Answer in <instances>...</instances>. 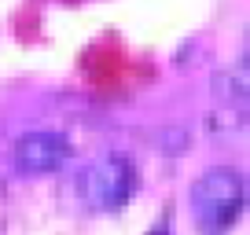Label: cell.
<instances>
[{
  "label": "cell",
  "mask_w": 250,
  "mask_h": 235,
  "mask_svg": "<svg viewBox=\"0 0 250 235\" xmlns=\"http://www.w3.org/2000/svg\"><path fill=\"white\" fill-rule=\"evenodd\" d=\"M195 217L206 232H225L243 213V180L235 169H210L191 191Z\"/></svg>",
  "instance_id": "cell-1"
},
{
  "label": "cell",
  "mask_w": 250,
  "mask_h": 235,
  "mask_svg": "<svg viewBox=\"0 0 250 235\" xmlns=\"http://www.w3.org/2000/svg\"><path fill=\"white\" fill-rule=\"evenodd\" d=\"M151 235H166V232H151Z\"/></svg>",
  "instance_id": "cell-5"
},
{
  "label": "cell",
  "mask_w": 250,
  "mask_h": 235,
  "mask_svg": "<svg viewBox=\"0 0 250 235\" xmlns=\"http://www.w3.org/2000/svg\"><path fill=\"white\" fill-rule=\"evenodd\" d=\"M213 92H217V99L225 103V107L243 103V96H247V63H239L228 74H217V78H213Z\"/></svg>",
  "instance_id": "cell-4"
},
{
  "label": "cell",
  "mask_w": 250,
  "mask_h": 235,
  "mask_svg": "<svg viewBox=\"0 0 250 235\" xmlns=\"http://www.w3.org/2000/svg\"><path fill=\"white\" fill-rule=\"evenodd\" d=\"M70 155V143L59 133H26L15 140V165L22 173H52Z\"/></svg>",
  "instance_id": "cell-3"
},
{
  "label": "cell",
  "mask_w": 250,
  "mask_h": 235,
  "mask_svg": "<svg viewBox=\"0 0 250 235\" xmlns=\"http://www.w3.org/2000/svg\"><path fill=\"white\" fill-rule=\"evenodd\" d=\"M136 191V169L122 155H103L85 169L81 195L92 210H122Z\"/></svg>",
  "instance_id": "cell-2"
}]
</instances>
